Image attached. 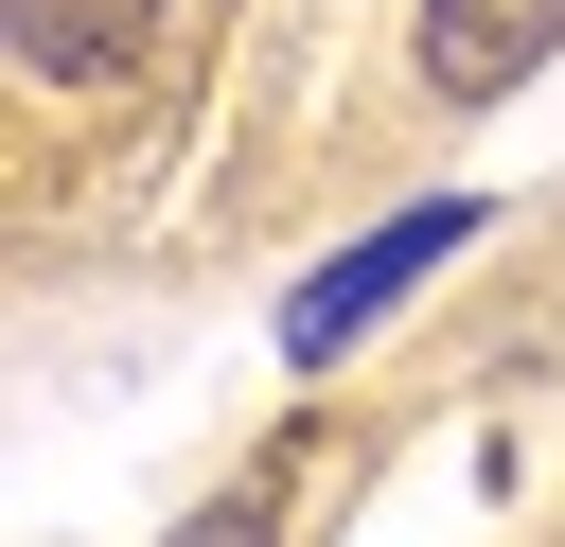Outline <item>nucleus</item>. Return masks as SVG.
<instances>
[{
	"mask_svg": "<svg viewBox=\"0 0 565 547\" xmlns=\"http://www.w3.org/2000/svg\"><path fill=\"white\" fill-rule=\"evenodd\" d=\"M459 247H477V212H459V194H424L406 229H353V247H335V265L282 300V353H300V371H335V353H353V335H371V318H388L424 265H459Z\"/></svg>",
	"mask_w": 565,
	"mask_h": 547,
	"instance_id": "obj_1",
	"label": "nucleus"
},
{
	"mask_svg": "<svg viewBox=\"0 0 565 547\" xmlns=\"http://www.w3.org/2000/svg\"><path fill=\"white\" fill-rule=\"evenodd\" d=\"M547 35H565V0H424V88L441 106H494V88L547 71Z\"/></svg>",
	"mask_w": 565,
	"mask_h": 547,
	"instance_id": "obj_2",
	"label": "nucleus"
},
{
	"mask_svg": "<svg viewBox=\"0 0 565 547\" xmlns=\"http://www.w3.org/2000/svg\"><path fill=\"white\" fill-rule=\"evenodd\" d=\"M0 35H18V71H124L141 53V0H18Z\"/></svg>",
	"mask_w": 565,
	"mask_h": 547,
	"instance_id": "obj_3",
	"label": "nucleus"
},
{
	"mask_svg": "<svg viewBox=\"0 0 565 547\" xmlns=\"http://www.w3.org/2000/svg\"><path fill=\"white\" fill-rule=\"evenodd\" d=\"M177 547H265V494H212V512H194Z\"/></svg>",
	"mask_w": 565,
	"mask_h": 547,
	"instance_id": "obj_4",
	"label": "nucleus"
}]
</instances>
